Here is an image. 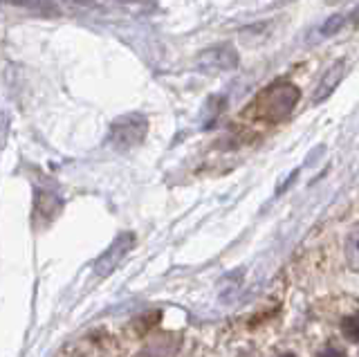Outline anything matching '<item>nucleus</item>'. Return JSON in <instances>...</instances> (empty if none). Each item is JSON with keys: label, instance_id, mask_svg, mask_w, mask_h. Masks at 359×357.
<instances>
[{"label": "nucleus", "instance_id": "f257e3e1", "mask_svg": "<svg viewBox=\"0 0 359 357\" xmlns=\"http://www.w3.org/2000/svg\"><path fill=\"white\" fill-rule=\"evenodd\" d=\"M299 88L287 81L272 83L258 95L256 99V115L265 121H283L299 104Z\"/></svg>", "mask_w": 359, "mask_h": 357}, {"label": "nucleus", "instance_id": "f03ea898", "mask_svg": "<svg viewBox=\"0 0 359 357\" xmlns=\"http://www.w3.org/2000/svg\"><path fill=\"white\" fill-rule=\"evenodd\" d=\"M146 130H149V124L142 115H128L117 119L110 128V142L115 144L117 149L126 151L137 147V144L146 137Z\"/></svg>", "mask_w": 359, "mask_h": 357}, {"label": "nucleus", "instance_id": "7ed1b4c3", "mask_svg": "<svg viewBox=\"0 0 359 357\" xmlns=\"http://www.w3.org/2000/svg\"><path fill=\"white\" fill-rule=\"evenodd\" d=\"M200 68H209V70H231L238 65V54L231 46H216L209 48L200 54Z\"/></svg>", "mask_w": 359, "mask_h": 357}, {"label": "nucleus", "instance_id": "20e7f679", "mask_svg": "<svg viewBox=\"0 0 359 357\" xmlns=\"http://www.w3.org/2000/svg\"><path fill=\"white\" fill-rule=\"evenodd\" d=\"M355 20H359V9H355V12H351V14H334L330 18H325L321 25H317L310 32L308 43H319V41H325L334 34H339L346 25L355 23Z\"/></svg>", "mask_w": 359, "mask_h": 357}, {"label": "nucleus", "instance_id": "39448f33", "mask_svg": "<svg viewBox=\"0 0 359 357\" xmlns=\"http://www.w3.org/2000/svg\"><path fill=\"white\" fill-rule=\"evenodd\" d=\"M344 72H346V63L344 61H337L332 63V68L323 74V79L317 88V93H314V102H323V99H328L332 95V90L337 86H339V81L344 79Z\"/></svg>", "mask_w": 359, "mask_h": 357}, {"label": "nucleus", "instance_id": "423d86ee", "mask_svg": "<svg viewBox=\"0 0 359 357\" xmlns=\"http://www.w3.org/2000/svg\"><path fill=\"white\" fill-rule=\"evenodd\" d=\"M3 3L14 5V7H22V9H29V12L45 14V16H56V14H59V7L54 5V0H3Z\"/></svg>", "mask_w": 359, "mask_h": 357}, {"label": "nucleus", "instance_id": "0eeeda50", "mask_svg": "<svg viewBox=\"0 0 359 357\" xmlns=\"http://www.w3.org/2000/svg\"><path fill=\"white\" fill-rule=\"evenodd\" d=\"M130 243H133V238L130 236H121V238H117L115 243H112V248L106 252V256L101 259V272H108V267H112V265H117V261L121 259L123 254H126V250L130 248Z\"/></svg>", "mask_w": 359, "mask_h": 357}]
</instances>
